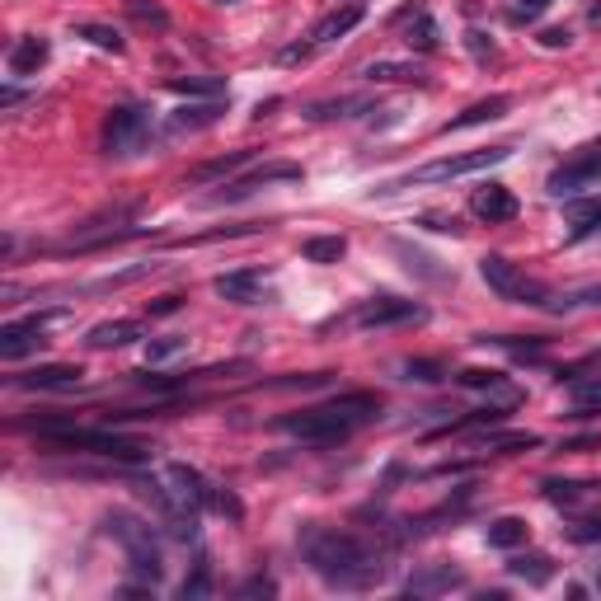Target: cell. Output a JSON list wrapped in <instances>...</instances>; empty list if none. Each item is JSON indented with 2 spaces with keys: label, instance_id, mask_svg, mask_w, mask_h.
<instances>
[{
  "label": "cell",
  "instance_id": "1",
  "mask_svg": "<svg viewBox=\"0 0 601 601\" xmlns=\"http://www.w3.org/2000/svg\"><path fill=\"white\" fill-rule=\"evenodd\" d=\"M296 545H301V559L310 564V573L324 587H339V592H367V587H376L390 573L386 555L376 545H367L353 531H339V526L310 522L301 526Z\"/></svg>",
  "mask_w": 601,
  "mask_h": 601
},
{
  "label": "cell",
  "instance_id": "2",
  "mask_svg": "<svg viewBox=\"0 0 601 601\" xmlns=\"http://www.w3.org/2000/svg\"><path fill=\"white\" fill-rule=\"evenodd\" d=\"M376 414H381V400L367 395V390H353V395H339V400L301 409V414H282L278 432L301 437L310 447H339V442H348V437H353L362 423H371Z\"/></svg>",
  "mask_w": 601,
  "mask_h": 601
},
{
  "label": "cell",
  "instance_id": "3",
  "mask_svg": "<svg viewBox=\"0 0 601 601\" xmlns=\"http://www.w3.org/2000/svg\"><path fill=\"white\" fill-rule=\"evenodd\" d=\"M38 442L52 451H80V456H108V461H123V465H141L151 461V447L137 442V437H123V432L108 428H80V423H62V428H43Z\"/></svg>",
  "mask_w": 601,
  "mask_h": 601
},
{
  "label": "cell",
  "instance_id": "4",
  "mask_svg": "<svg viewBox=\"0 0 601 601\" xmlns=\"http://www.w3.org/2000/svg\"><path fill=\"white\" fill-rule=\"evenodd\" d=\"M104 531L118 545L127 550V564H132V573H137L146 587H155L160 578H165V555H160V540H155V531L141 517H132V512H108L104 517Z\"/></svg>",
  "mask_w": 601,
  "mask_h": 601
},
{
  "label": "cell",
  "instance_id": "5",
  "mask_svg": "<svg viewBox=\"0 0 601 601\" xmlns=\"http://www.w3.org/2000/svg\"><path fill=\"white\" fill-rule=\"evenodd\" d=\"M508 146H489V151H465V155H447V160H432V165H418V170L400 174L381 184L376 193H404V188H428V184H451V179H465V174H479L489 165H503L508 160Z\"/></svg>",
  "mask_w": 601,
  "mask_h": 601
},
{
  "label": "cell",
  "instance_id": "6",
  "mask_svg": "<svg viewBox=\"0 0 601 601\" xmlns=\"http://www.w3.org/2000/svg\"><path fill=\"white\" fill-rule=\"evenodd\" d=\"M479 278L489 282L503 301H517V306H531V310H550L555 301H550V287L545 282H536L531 273H522L512 259H503V254H489V259H479Z\"/></svg>",
  "mask_w": 601,
  "mask_h": 601
},
{
  "label": "cell",
  "instance_id": "7",
  "mask_svg": "<svg viewBox=\"0 0 601 601\" xmlns=\"http://www.w3.org/2000/svg\"><path fill=\"white\" fill-rule=\"evenodd\" d=\"M146 141H151V108L123 104L104 118V155H113V160H132V155H141L146 151Z\"/></svg>",
  "mask_w": 601,
  "mask_h": 601
},
{
  "label": "cell",
  "instance_id": "8",
  "mask_svg": "<svg viewBox=\"0 0 601 601\" xmlns=\"http://www.w3.org/2000/svg\"><path fill=\"white\" fill-rule=\"evenodd\" d=\"M57 320H66V310H38V315H24V320H10L5 329H0V357L5 362H19L24 353H33V348H43V334L52 329Z\"/></svg>",
  "mask_w": 601,
  "mask_h": 601
},
{
  "label": "cell",
  "instance_id": "9",
  "mask_svg": "<svg viewBox=\"0 0 601 601\" xmlns=\"http://www.w3.org/2000/svg\"><path fill=\"white\" fill-rule=\"evenodd\" d=\"M268 268H235V273H221L212 282V292L221 301H231V306H263V301H273V287H268Z\"/></svg>",
  "mask_w": 601,
  "mask_h": 601
},
{
  "label": "cell",
  "instance_id": "10",
  "mask_svg": "<svg viewBox=\"0 0 601 601\" xmlns=\"http://www.w3.org/2000/svg\"><path fill=\"white\" fill-rule=\"evenodd\" d=\"M414 320H428V310L414 306V301H400V296H371L353 310V329H390V324Z\"/></svg>",
  "mask_w": 601,
  "mask_h": 601
},
{
  "label": "cell",
  "instance_id": "11",
  "mask_svg": "<svg viewBox=\"0 0 601 601\" xmlns=\"http://www.w3.org/2000/svg\"><path fill=\"white\" fill-rule=\"evenodd\" d=\"M601 184V151H583L573 155V160H564L555 174H550V193L555 198H578L583 188H597Z\"/></svg>",
  "mask_w": 601,
  "mask_h": 601
},
{
  "label": "cell",
  "instance_id": "12",
  "mask_svg": "<svg viewBox=\"0 0 601 601\" xmlns=\"http://www.w3.org/2000/svg\"><path fill=\"white\" fill-rule=\"evenodd\" d=\"M296 179H301V165H292V160H273V165H263V170H254V174H245V179L226 184V193H216L212 202H235V198L259 193V188H268V184H296Z\"/></svg>",
  "mask_w": 601,
  "mask_h": 601
},
{
  "label": "cell",
  "instance_id": "13",
  "mask_svg": "<svg viewBox=\"0 0 601 601\" xmlns=\"http://www.w3.org/2000/svg\"><path fill=\"white\" fill-rule=\"evenodd\" d=\"M456 587H465L461 569H451V564H423V569L409 573L404 592H409V597H442V592H456Z\"/></svg>",
  "mask_w": 601,
  "mask_h": 601
},
{
  "label": "cell",
  "instance_id": "14",
  "mask_svg": "<svg viewBox=\"0 0 601 601\" xmlns=\"http://www.w3.org/2000/svg\"><path fill=\"white\" fill-rule=\"evenodd\" d=\"M47 57H52V43H47L43 33H29V38H19L15 47H10V57H5V71L15 80H29L38 76L47 66Z\"/></svg>",
  "mask_w": 601,
  "mask_h": 601
},
{
  "label": "cell",
  "instance_id": "15",
  "mask_svg": "<svg viewBox=\"0 0 601 601\" xmlns=\"http://www.w3.org/2000/svg\"><path fill=\"white\" fill-rule=\"evenodd\" d=\"M470 212H475L479 221L498 226V221H512V216H517V198H512V188H503V184H479L475 193H470Z\"/></svg>",
  "mask_w": 601,
  "mask_h": 601
},
{
  "label": "cell",
  "instance_id": "16",
  "mask_svg": "<svg viewBox=\"0 0 601 601\" xmlns=\"http://www.w3.org/2000/svg\"><path fill=\"white\" fill-rule=\"evenodd\" d=\"M85 381L80 367H66V362H47V367H33L24 376H15L19 390H76Z\"/></svg>",
  "mask_w": 601,
  "mask_h": 601
},
{
  "label": "cell",
  "instance_id": "17",
  "mask_svg": "<svg viewBox=\"0 0 601 601\" xmlns=\"http://www.w3.org/2000/svg\"><path fill=\"white\" fill-rule=\"evenodd\" d=\"M141 339H146V324H141V320H104V324H94L90 334H85V343H90L94 353L127 348V343H141Z\"/></svg>",
  "mask_w": 601,
  "mask_h": 601
},
{
  "label": "cell",
  "instance_id": "18",
  "mask_svg": "<svg viewBox=\"0 0 601 601\" xmlns=\"http://www.w3.org/2000/svg\"><path fill=\"white\" fill-rule=\"evenodd\" d=\"M221 113H226V104L221 99H207V104H184L170 113V137H184V132H202V127L221 123Z\"/></svg>",
  "mask_w": 601,
  "mask_h": 601
},
{
  "label": "cell",
  "instance_id": "19",
  "mask_svg": "<svg viewBox=\"0 0 601 601\" xmlns=\"http://www.w3.org/2000/svg\"><path fill=\"white\" fill-rule=\"evenodd\" d=\"M362 15H367V10H362L357 0H353V5H343V10H329V15L310 29V43H315V47H320V43H339V38H348V33L362 24Z\"/></svg>",
  "mask_w": 601,
  "mask_h": 601
},
{
  "label": "cell",
  "instance_id": "20",
  "mask_svg": "<svg viewBox=\"0 0 601 601\" xmlns=\"http://www.w3.org/2000/svg\"><path fill=\"white\" fill-rule=\"evenodd\" d=\"M512 108V99L508 94H489V99H479V104H470L465 113H456L442 132H465V127H479V123H494V118H503Z\"/></svg>",
  "mask_w": 601,
  "mask_h": 601
},
{
  "label": "cell",
  "instance_id": "21",
  "mask_svg": "<svg viewBox=\"0 0 601 601\" xmlns=\"http://www.w3.org/2000/svg\"><path fill=\"white\" fill-rule=\"evenodd\" d=\"M526 536H531V526L522 517H494V522L484 526V540L494 545V550H522Z\"/></svg>",
  "mask_w": 601,
  "mask_h": 601
},
{
  "label": "cell",
  "instance_id": "22",
  "mask_svg": "<svg viewBox=\"0 0 601 601\" xmlns=\"http://www.w3.org/2000/svg\"><path fill=\"white\" fill-rule=\"evenodd\" d=\"M508 573H512V578H522L526 587H545L550 578H555V559H550V555H512Z\"/></svg>",
  "mask_w": 601,
  "mask_h": 601
},
{
  "label": "cell",
  "instance_id": "23",
  "mask_svg": "<svg viewBox=\"0 0 601 601\" xmlns=\"http://www.w3.org/2000/svg\"><path fill=\"white\" fill-rule=\"evenodd\" d=\"M404 43L418 47V52H437V43H442V33H437V19H432L428 10H414V15L404 19Z\"/></svg>",
  "mask_w": 601,
  "mask_h": 601
},
{
  "label": "cell",
  "instance_id": "24",
  "mask_svg": "<svg viewBox=\"0 0 601 601\" xmlns=\"http://www.w3.org/2000/svg\"><path fill=\"white\" fill-rule=\"evenodd\" d=\"M601 231V198L592 202H573L569 207V240H587Z\"/></svg>",
  "mask_w": 601,
  "mask_h": 601
},
{
  "label": "cell",
  "instance_id": "25",
  "mask_svg": "<svg viewBox=\"0 0 601 601\" xmlns=\"http://www.w3.org/2000/svg\"><path fill=\"white\" fill-rule=\"evenodd\" d=\"M301 254H306V263H339L348 254V240L343 235H310V240H301Z\"/></svg>",
  "mask_w": 601,
  "mask_h": 601
},
{
  "label": "cell",
  "instance_id": "26",
  "mask_svg": "<svg viewBox=\"0 0 601 601\" xmlns=\"http://www.w3.org/2000/svg\"><path fill=\"white\" fill-rule=\"evenodd\" d=\"M362 108H371L362 94H339V99H324V104H310L306 118H315V123H324V118H353V113H362Z\"/></svg>",
  "mask_w": 601,
  "mask_h": 601
},
{
  "label": "cell",
  "instance_id": "27",
  "mask_svg": "<svg viewBox=\"0 0 601 601\" xmlns=\"http://www.w3.org/2000/svg\"><path fill=\"white\" fill-rule=\"evenodd\" d=\"M601 414V376L573 381V418H597Z\"/></svg>",
  "mask_w": 601,
  "mask_h": 601
},
{
  "label": "cell",
  "instance_id": "28",
  "mask_svg": "<svg viewBox=\"0 0 601 601\" xmlns=\"http://www.w3.org/2000/svg\"><path fill=\"white\" fill-rule=\"evenodd\" d=\"M76 38H85V43H94L99 47V52H113V57H118V52H123V33L118 29H108V24H76Z\"/></svg>",
  "mask_w": 601,
  "mask_h": 601
},
{
  "label": "cell",
  "instance_id": "29",
  "mask_svg": "<svg viewBox=\"0 0 601 601\" xmlns=\"http://www.w3.org/2000/svg\"><path fill=\"white\" fill-rule=\"evenodd\" d=\"M170 90L174 94H202V99H221V94H226V80L221 76H188V80L174 76Z\"/></svg>",
  "mask_w": 601,
  "mask_h": 601
},
{
  "label": "cell",
  "instance_id": "30",
  "mask_svg": "<svg viewBox=\"0 0 601 601\" xmlns=\"http://www.w3.org/2000/svg\"><path fill=\"white\" fill-rule=\"evenodd\" d=\"M179 353H188V339L184 334H160V339H146V362H174Z\"/></svg>",
  "mask_w": 601,
  "mask_h": 601
},
{
  "label": "cell",
  "instance_id": "31",
  "mask_svg": "<svg viewBox=\"0 0 601 601\" xmlns=\"http://www.w3.org/2000/svg\"><path fill=\"white\" fill-rule=\"evenodd\" d=\"M179 597H184V601L212 597V564H207V559H198V564H193V573H188L184 587H179Z\"/></svg>",
  "mask_w": 601,
  "mask_h": 601
},
{
  "label": "cell",
  "instance_id": "32",
  "mask_svg": "<svg viewBox=\"0 0 601 601\" xmlns=\"http://www.w3.org/2000/svg\"><path fill=\"white\" fill-rule=\"evenodd\" d=\"M395 254H400L404 259V268H409V273H418V278H428V282H447V273H442V268H428V254H418V249H409V245H400V240H395Z\"/></svg>",
  "mask_w": 601,
  "mask_h": 601
},
{
  "label": "cell",
  "instance_id": "33",
  "mask_svg": "<svg viewBox=\"0 0 601 601\" xmlns=\"http://www.w3.org/2000/svg\"><path fill=\"white\" fill-rule=\"evenodd\" d=\"M362 76L367 80H423V71H418V66H404V62H371Z\"/></svg>",
  "mask_w": 601,
  "mask_h": 601
},
{
  "label": "cell",
  "instance_id": "34",
  "mask_svg": "<svg viewBox=\"0 0 601 601\" xmlns=\"http://www.w3.org/2000/svg\"><path fill=\"white\" fill-rule=\"evenodd\" d=\"M123 5H127V15L137 19V24H155V29H165V24H170V15H165L155 0H123Z\"/></svg>",
  "mask_w": 601,
  "mask_h": 601
},
{
  "label": "cell",
  "instance_id": "35",
  "mask_svg": "<svg viewBox=\"0 0 601 601\" xmlns=\"http://www.w3.org/2000/svg\"><path fill=\"white\" fill-rule=\"evenodd\" d=\"M249 155L254 151H231V155H221V160H212V165H202V170H193V179H216V174H231V170H240Z\"/></svg>",
  "mask_w": 601,
  "mask_h": 601
},
{
  "label": "cell",
  "instance_id": "36",
  "mask_svg": "<svg viewBox=\"0 0 601 601\" xmlns=\"http://www.w3.org/2000/svg\"><path fill=\"white\" fill-rule=\"evenodd\" d=\"M442 376H447L442 362H423V357H418V362H404V381H423V386H432V381H442Z\"/></svg>",
  "mask_w": 601,
  "mask_h": 601
},
{
  "label": "cell",
  "instance_id": "37",
  "mask_svg": "<svg viewBox=\"0 0 601 601\" xmlns=\"http://www.w3.org/2000/svg\"><path fill=\"white\" fill-rule=\"evenodd\" d=\"M583 306H601V282H597V287H583V292L559 296L550 310H583Z\"/></svg>",
  "mask_w": 601,
  "mask_h": 601
},
{
  "label": "cell",
  "instance_id": "38",
  "mask_svg": "<svg viewBox=\"0 0 601 601\" xmlns=\"http://www.w3.org/2000/svg\"><path fill=\"white\" fill-rule=\"evenodd\" d=\"M456 381H461V386H475V390H503V376H498V371H461Z\"/></svg>",
  "mask_w": 601,
  "mask_h": 601
},
{
  "label": "cell",
  "instance_id": "39",
  "mask_svg": "<svg viewBox=\"0 0 601 601\" xmlns=\"http://www.w3.org/2000/svg\"><path fill=\"white\" fill-rule=\"evenodd\" d=\"M569 540H578V545H601V517H592V522H573Z\"/></svg>",
  "mask_w": 601,
  "mask_h": 601
},
{
  "label": "cell",
  "instance_id": "40",
  "mask_svg": "<svg viewBox=\"0 0 601 601\" xmlns=\"http://www.w3.org/2000/svg\"><path fill=\"white\" fill-rule=\"evenodd\" d=\"M240 597H278V583H273V578H249L245 587H240Z\"/></svg>",
  "mask_w": 601,
  "mask_h": 601
},
{
  "label": "cell",
  "instance_id": "41",
  "mask_svg": "<svg viewBox=\"0 0 601 601\" xmlns=\"http://www.w3.org/2000/svg\"><path fill=\"white\" fill-rule=\"evenodd\" d=\"M418 226H428V231H437V235H461V221H456V216H423Z\"/></svg>",
  "mask_w": 601,
  "mask_h": 601
},
{
  "label": "cell",
  "instance_id": "42",
  "mask_svg": "<svg viewBox=\"0 0 601 601\" xmlns=\"http://www.w3.org/2000/svg\"><path fill=\"white\" fill-rule=\"evenodd\" d=\"M179 306H184V296H160V301L151 306V315H174Z\"/></svg>",
  "mask_w": 601,
  "mask_h": 601
},
{
  "label": "cell",
  "instance_id": "43",
  "mask_svg": "<svg viewBox=\"0 0 601 601\" xmlns=\"http://www.w3.org/2000/svg\"><path fill=\"white\" fill-rule=\"evenodd\" d=\"M540 43L545 47H569V29H545L540 33Z\"/></svg>",
  "mask_w": 601,
  "mask_h": 601
},
{
  "label": "cell",
  "instance_id": "44",
  "mask_svg": "<svg viewBox=\"0 0 601 601\" xmlns=\"http://www.w3.org/2000/svg\"><path fill=\"white\" fill-rule=\"evenodd\" d=\"M550 0H517V15H540Z\"/></svg>",
  "mask_w": 601,
  "mask_h": 601
},
{
  "label": "cell",
  "instance_id": "45",
  "mask_svg": "<svg viewBox=\"0 0 601 601\" xmlns=\"http://www.w3.org/2000/svg\"><path fill=\"white\" fill-rule=\"evenodd\" d=\"M587 19H592V24H601V5H592V15H587Z\"/></svg>",
  "mask_w": 601,
  "mask_h": 601
},
{
  "label": "cell",
  "instance_id": "46",
  "mask_svg": "<svg viewBox=\"0 0 601 601\" xmlns=\"http://www.w3.org/2000/svg\"><path fill=\"white\" fill-rule=\"evenodd\" d=\"M216 5H231V0H216Z\"/></svg>",
  "mask_w": 601,
  "mask_h": 601
}]
</instances>
